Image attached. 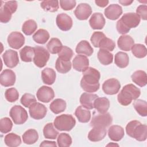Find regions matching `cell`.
Instances as JSON below:
<instances>
[{"mask_svg": "<svg viewBox=\"0 0 147 147\" xmlns=\"http://www.w3.org/2000/svg\"><path fill=\"white\" fill-rule=\"evenodd\" d=\"M83 76L80 81V86L82 89L87 92L97 91L100 87L99 80L100 78V72L96 69L88 67L83 72Z\"/></svg>", "mask_w": 147, "mask_h": 147, "instance_id": "6da1fadb", "label": "cell"}, {"mask_svg": "<svg viewBox=\"0 0 147 147\" xmlns=\"http://www.w3.org/2000/svg\"><path fill=\"white\" fill-rule=\"evenodd\" d=\"M140 90L133 84L125 85L117 96L118 102L122 106H128L133 100L137 99L140 95Z\"/></svg>", "mask_w": 147, "mask_h": 147, "instance_id": "7a4b0ae2", "label": "cell"}, {"mask_svg": "<svg viewBox=\"0 0 147 147\" xmlns=\"http://www.w3.org/2000/svg\"><path fill=\"white\" fill-rule=\"evenodd\" d=\"M76 124V121L70 114H62L56 117L53 125L56 129L60 131H70Z\"/></svg>", "mask_w": 147, "mask_h": 147, "instance_id": "3957f363", "label": "cell"}, {"mask_svg": "<svg viewBox=\"0 0 147 147\" xmlns=\"http://www.w3.org/2000/svg\"><path fill=\"white\" fill-rule=\"evenodd\" d=\"M17 9V2L15 1H7L0 9V21L2 23L8 22L12 14L15 13Z\"/></svg>", "mask_w": 147, "mask_h": 147, "instance_id": "277c9868", "label": "cell"}, {"mask_svg": "<svg viewBox=\"0 0 147 147\" xmlns=\"http://www.w3.org/2000/svg\"><path fill=\"white\" fill-rule=\"evenodd\" d=\"M34 55L33 61L37 67L42 68L45 66L49 59V53L42 47L36 46L34 48Z\"/></svg>", "mask_w": 147, "mask_h": 147, "instance_id": "5b68a950", "label": "cell"}, {"mask_svg": "<svg viewBox=\"0 0 147 147\" xmlns=\"http://www.w3.org/2000/svg\"><path fill=\"white\" fill-rule=\"evenodd\" d=\"M9 115L14 123L16 125L24 123L28 118L26 110L19 105H15L12 107L10 110Z\"/></svg>", "mask_w": 147, "mask_h": 147, "instance_id": "8992f818", "label": "cell"}, {"mask_svg": "<svg viewBox=\"0 0 147 147\" xmlns=\"http://www.w3.org/2000/svg\"><path fill=\"white\" fill-rule=\"evenodd\" d=\"M113 118L109 113L99 114L94 115L90 122V126L92 127H107L112 123Z\"/></svg>", "mask_w": 147, "mask_h": 147, "instance_id": "52a82bcc", "label": "cell"}, {"mask_svg": "<svg viewBox=\"0 0 147 147\" xmlns=\"http://www.w3.org/2000/svg\"><path fill=\"white\" fill-rule=\"evenodd\" d=\"M140 17L135 13H125L119 21L126 28L130 29L131 28H136L140 22Z\"/></svg>", "mask_w": 147, "mask_h": 147, "instance_id": "ba28073f", "label": "cell"}, {"mask_svg": "<svg viewBox=\"0 0 147 147\" xmlns=\"http://www.w3.org/2000/svg\"><path fill=\"white\" fill-rule=\"evenodd\" d=\"M30 117L34 119H41L44 118L47 113V107L42 104L35 102L29 107Z\"/></svg>", "mask_w": 147, "mask_h": 147, "instance_id": "9c48e42d", "label": "cell"}, {"mask_svg": "<svg viewBox=\"0 0 147 147\" xmlns=\"http://www.w3.org/2000/svg\"><path fill=\"white\" fill-rule=\"evenodd\" d=\"M121 88V84L118 80L111 78L106 80L102 84L103 92L107 95H114L117 94Z\"/></svg>", "mask_w": 147, "mask_h": 147, "instance_id": "30bf717a", "label": "cell"}, {"mask_svg": "<svg viewBox=\"0 0 147 147\" xmlns=\"http://www.w3.org/2000/svg\"><path fill=\"white\" fill-rule=\"evenodd\" d=\"M7 43L11 48L18 49L24 44L25 37L19 32H13L7 37Z\"/></svg>", "mask_w": 147, "mask_h": 147, "instance_id": "8fae6325", "label": "cell"}, {"mask_svg": "<svg viewBox=\"0 0 147 147\" xmlns=\"http://www.w3.org/2000/svg\"><path fill=\"white\" fill-rule=\"evenodd\" d=\"M36 96L39 101L44 103H48L54 98L55 92L51 87L43 86L37 90Z\"/></svg>", "mask_w": 147, "mask_h": 147, "instance_id": "7c38bea8", "label": "cell"}, {"mask_svg": "<svg viewBox=\"0 0 147 147\" xmlns=\"http://www.w3.org/2000/svg\"><path fill=\"white\" fill-rule=\"evenodd\" d=\"M5 64L9 68H12L17 65L19 63L18 53L12 49H8L2 55Z\"/></svg>", "mask_w": 147, "mask_h": 147, "instance_id": "4fadbf2b", "label": "cell"}, {"mask_svg": "<svg viewBox=\"0 0 147 147\" xmlns=\"http://www.w3.org/2000/svg\"><path fill=\"white\" fill-rule=\"evenodd\" d=\"M58 28L63 31H68L72 26L73 22L71 17L65 13L59 14L56 19Z\"/></svg>", "mask_w": 147, "mask_h": 147, "instance_id": "5bb4252c", "label": "cell"}, {"mask_svg": "<svg viewBox=\"0 0 147 147\" xmlns=\"http://www.w3.org/2000/svg\"><path fill=\"white\" fill-rule=\"evenodd\" d=\"M92 13L91 6L86 3H81L78 5L74 11L76 17L79 20H86Z\"/></svg>", "mask_w": 147, "mask_h": 147, "instance_id": "9a60e30c", "label": "cell"}, {"mask_svg": "<svg viewBox=\"0 0 147 147\" xmlns=\"http://www.w3.org/2000/svg\"><path fill=\"white\" fill-rule=\"evenodd\" d=\"M16 82V74L11 69L3 70L0 75V83L4 87H10L14 84Z\"/></svg>", "mask_w": 147, "mask_h": 147, "instance_id": "2e32d148", "label": "cell"}, {"mask_svg": "<svg viewBox=\"0 0 147 147\" xmlns=\"http://www.w3.org/2000/svg\"><path fill=\"white\" fill-rule=\"evenodd\" d=\"M73 68L79 72H84L89 65L88 59L84 55H78L76 56L72 61Z\"/></svg>", "mask_w": 147, "mask_h": 147, "instance_id": "e0dca14e", "label": "cell"}, {"mask_svg": "<svg viewBox=\"0 0 147 147\" xmlns=\"http://www.w3.org/2000/svg\"><path fill=\"white\" fill-rule=\"evenodd\" d=\"M104 13L107 18L111 20H115L122 14V9L119 5L111 4L105 9Z\"/></svg>", "mask_w": 147, "mask_h": 147, "instance_id": "ac0fdd59", "label": "cell"}, {"mask_svg": "<svg viewBox=\"0 0 147 147\" xmlns=\"http://www.w3.org/2000/svg\"><path fill=\"white\" fill-rule=\"evenodd\" d=\"M106 128L101 127H93L88 134V138L92 142H97L103 140L106 136Z\"/></svg>", "mask_w": 147, "mask_h": 147, "instance_id": "d6986e66", "label": "cell"}, {"mask_svg": "<svg viewBox=\"0 0 147 147\" xmlns=\"http://www.w3.org/2000/svg\"><path fill=\"white\" fill-rule=\"evenodd\" d=\"M98 97L96 94L90 92H84L80 97V103L85 108L91 110L94 109L95 100Z\"/></svg>", "mask_w": 147, "mask_h": 147, "instance_id": "ffe728a7", "label": "cell"}, {"mask_svg": "<svg viewBox=\"0 0 147 147\" xmlns=\"http://www.w3.org/2000/svg\"><path fill=\"white\" fill-rule=\"evenodd\" d=\"M106 23L103 14L100 13H94L89 20L90 26L93 29H102Z\"/></svg>", "mask_w": 147, "mask_h": 147, "instance_id": "44dd1931", "label": "cell"}, {"mask_svg": "<svg viewBox=\"0 0 147 147\" xmlns=\"http://www.w3.org/2000/svg\"><path fill=\"white\" fill-rule=\"evenodd\" d=\"M131 137L135 138L138 141H144L147 138V126L140 122L133 131Z\"/></svg>", "mask_w": 147, "mask_h": 147, "instance_id": "7402d4cb", "label": "cell"}, {"mask_svg": "<svg viewBox=\"0 0 147 147\" xmlns=\"http://www.w3.org/2000/svg\"><path fill=\"white\" fill-rule=\"evenodd\" d=\"M108 136L112 141H119L124 136V130L119 125H112L108 130Z\"/></svg>", "mask_w": 147, "mask_h": 147, "instance_id": "603a6c76", "label": "cell"}, {"mask_svg": "<svg viewBox=\"0 0 147 147\" xmlns=\"http://www.w3.org/2000/svg\"><path fill=\"white\" fill-rule=\"evenodd\" d=\"M134 41L133 38L129 35H122L118 40L117 44L119 48L124 51H129L133 45Z\"/></svg>", "mask_w": 147, "mask_h": 147, "instance_id": "cb8c5ba5", "label": "cell"}, {"mask_svg": "<svg viewBox=\"0 0 147 147\" xmlns=\"http://www.w3.org/2000/svg\"><path fill=\"white\" fill-rule=\"evenodd\" d=\"M110 107V101L105 97L97 98L94 103V107L100 114L107 113Z\"/></svg>", "mask_w": 147, "mask_h": 147, "instance_id": "d4e9b609", "label": "cell"}, {"mask_svg": "<svg viewBox=\"0 0 147 147\" xmlns=\"http://www.w3.org/2000/svg\"><path fill=\"white\" fill-rule=\"evenodd\" d=\"M75 115L78 121L82 123H87L91 119L90 111L83 106H79L76 109Z\"/></svg>", "mask_w": 147, "mask_h": 147, "instance_id": "484cf974", "label": "cell"}, {"mask_svg": "<svg viewBox=\"0 0 147 147\" xmlns=\"http://www.w3.org/2000/svg\"><path fill=\"white\" fill-rule=\"evenodd\" d=\"M76 52L79 54L85 55L87 56H90L93 53L94 50L90 43L86 40L80 41L76 47Z\"/></svg>", "mask_w": 147, "mask_h": 147, "instance_id": "4316f807", "label": "cell"}, {"mask_svg": "<svg viewBox=\"0 0 147 147\" xmlns=\"http://www.w3.org/2000/svg\"><path fill=\"white\" fill-rule=\"evenodd\" d=\"M56 74L55 71L51 68H45L41 72V78L44 83L52 85L56 80Z\"/></svg>", "mask_w": 147, "mask_h": 147, "instance_id": "83f0119b", "label": "cell"}, {"mask_svg": "<svg viewBox=\"0 0 147 147\" xmlns=\"http://www.w3.org/2000/svg\"><path fill=\"white\" fill-rule=\"evenodd\" d=\"M132 81L140 87H144L147 83V76L145 71L138 70L135 71L131 76Z\"/></svg>", "mask_w": 147, "mask_h": 147, "instance_id": "f1b7e54d", "label": "cell"}, {"mask_svg": "<svg viewBox=\"0 0 147 147\" xmlns=\"http://www.w3.org/2000/svg\"><path fill=\"white\" fill-rule=\"evenodd\" d=\"M98 59L99 62L103 65H109L112 63L113 60V55L109 51L100 49L97 54Z\"/></svg>", "mask_w": 147, "mask_h": 147, "instance_id": "f546056e", "label": "cell"}, {"mask_svg": "<svg viewBox=\"0 0 147 147\" xmlns=\"http://www.w3.org/2000/svg\"><path fill=\"white\" fill-rule=\"evenodd\" d=\"M38 139V134L35 129H29L22 135L23 142L28 145L34 144Z\"/></svg>", "mask_w": 147, "mask_h": 147, "instance_id": "4dcf8cb0", "label": "cell"}, {"mask_svg": "<svg viewBox=\"0 0 147 147\" xmlns=\"http://www.w3.org/2000/svg\"><path fill=\"white\" fill-rule=\"evenodd\" d=\"M66 106V102L64 100L57 98L52 101L49 106V108L54 114H58L65 110Z\"/></svg>", "mask_w": 147, "mask_h": 147, "instance_id": "1f68e13d", "label": "cell"}, {"mask_svg": "<svg viewBox=\"0 0 147 147\" xmlns=\"http://www.w3.org/2000/svg\"><path fill=\"white\" fill-rule=\"evenodd\" d=\"M115 64L121 68L126 67L129 63V58L127 53L123 52H118L115 55Z\"/></svg>", "mask_w": 147, "mask_h": 147, "instance_id": "d6a6232c", "label": "cell"}, {"mask_svg": "<svg viewBox=\"0 0 147 147\" xmlns=\"http://www.w3.org/2000/svg\"><path fill=\"white\" fill-rule=\"evenodd\" d=\"M20 55L22 61L31 62L34 55V49L29 46H25L20 51Z\"/></svg>", "mask_w": 147, "mask_h": 147, "instance_id": "836d02e7", "label": "cell"}, {"mask_svg": "<svg viewBox=\"0 0 147 147\" xmlns=\"http://www.w3.org/2000/svg\"><path fill=\"white\" fill-rule=\"evenodd\" d=\"M33 40L40 44H44L49 38L48 32L45 29H38L32 36Z\"/></svg>", "mask_w": 147, "mask_h": 147, "instance_id": "e575fe53", "label": "cell"}, {"mask_svg": "<svg viewBox=\"0 0 147 147\" xmlns=\"http://www.w3.org/2000/svg\"><path fill=\"white\" fill-rule=\"evenodd\" d=\"M62 47V43L57 38H51L47 45L48 51L52 54L59 53Z\"/></svg>", "mask_w": 147, "mask_h": 147, "instance_id": "d590c367", "label": "cell"}, {"mask_svg": "<svg viewBox=\"0 0 147 147\" xmlns=\"http://www.w3.org/2000/svg\"><path fill=\"white\" fill-rule=\"evenodd\" d=\"M4 141L5 144L9 147H16L21 144V138L20 136L11 133L5 137Z\"/></svg>", "mask_w": 147, "mask_h": 147, "instance_id": "8d00e7d4", "label": "cell"}, {"mask_svg": "<svg viewBox=\"0 0 147 147\" xmlns=\"http://www.w3.org/2000/svg\"><path fill=\"white\" fill-rule=\"evenodd\" d=\"M55 68L59 73L65 74L71 70V63L70 61H65L58 57L56 61Z\"/></svg>", "mask_w": 147, "mask_h": 147, "instance_id": "74e56055", "label": "cell"}, {"mask_svg": "<svg viewBox=\"0 0 147 147\" xmlns=\"http://www.w3.org/2000/svg\"><path fill=\"white\" fill-rule=\"evenodd\" d=\"M37 28V25L35 21L33 20H28L23 24L22 30L25 35L30 36L36 31Z\"/></svg>", "mask_w": 147, "mask_h": 147, "instance_id": "f35d334b", "label": "cell"}, {"mask_svg": "<svg viewBox=\"0 0 147 147\" xmlns=\"http://www.w3.org/2000/svg\"><path fill=\"white\" fill-rule=\"evenodd\" d=\"M43 134L45 138L55 140L57 138L59 132L54 127L52 123H48L46 124L43 129Z\"/></svg>", "mask_w": 147, "mask_h": 147, "instance_id": "ab89813d", "label": "cell"}, {"mask_svg": "<svg viewBox=\"0 0 147 147\" xmlns=\"http://www.w3.org/2000/svg\"><path fill=\"white\" fill-rule=\"evenodd\" d=\"M133 106L137 113L142 117L147 115V103L142 99H136L133 103Z\"/></svg>", "mask_w": 147, "mask_h": 147, "instance_id": "60d3db41", "label": "cell"}, {"mask_svg": "<svg viewBox=\"0 0 147 147\" xmlns=\"http://www.w3.org/2000/svg\"><path fill=\"white\" fill-rule=\"evenodd\" d=\"M40 6L45 11L49 12L57 11L59 9V1L53 0H46L41 2Z\"/></svg>", "mask_w": 147, "mask_h": 147, "instance_id": "b9f144b4", "label": "cell"}, {"mask_svg": "<svg viewBox=\"0 0 147 147\" xmlns=\"http://www.w3.org/2000/svg\"><path fill=\"white\" fill-rule=\"evenodd\" d=\"M132 53L137 58H144L146 56L147 49L145 45L141 44H134L131 48Z\"/></svg>", "mask_w": 147, "mask_h": 147, "instance_id": "7bdbcfd3", "label": "cell"}, {"mask_svg": "<svg viewBox=\"0 0 147 147\" xmlns=\"http://www.w3.org/2000/svg\"><path fill=\"white\" fill-rule=\"evenodd\" d=\"M57 142L60 147H68L72 144V138L68 134L62 133L59 135Z\"/></svg>", "mask_w": 147, "mask_h": 147, "instance_id": "ee69618b", "label": "cell"}, {"mask_svg": "<svg viewBox=\"0 0 147 147\" xmlns=\"http://www.w3.org/2000/svg\"><path fill=\"white\" fill-rule=\"evenodd\" d=\"M115 47V44L111 39L105 37L100 42L99 44V48L107 50L108 51H113Z\"/></svg>", "mask_w": 147, "mask_h": 147, "instance_id": "f6af8a7d", "label": "cell"}, {"mask_svg": "<svg viewBox=\"0 0 147 147\" xmlns=\"http://www.w3.org/2000/svg\"><path fill=\"white\" fill-rule=\"evenodd\" d=\"M13 127V123L10 118H3L0 121V131L2 133H7L11 131Z\"/></svg>", "mask_w": 147, "mask_h": 147, "instance_id": "bcb514c9", "label": "cell"}, {"mask_svg": "<svg viewBox=\"0 0 147 147\" xmlns=\"http://www.w3.org/2000/svg\"><path fill=\"white\" fill-rule=\"evenodd\" d=\"M6 99L9 102H14L18 100L19 93L17 89L14 88H10L6 90L5 92Z\"/></svg>", "mask_w": 147, "mask_h": 147, "instance_id": "7dc6e473", "label": "cell"}, {"mask_svg": "<svg viewBox=\"0 0 147 147\" xmlns=\"http://www.w3.org/2000/svg\"><path fill=\"white\" fill-rule=\"evenodd\" d=\"M74 53L72 50L67 46H63L61 51L58 53L59 57L65 61H70Z\"/></svg>", "mask_w": 147, "mask_h": 147, "instance_id": "c3c4849f", "label": "cell"}, {"mask_svg": "<svg viewBox=\"0 0 147 147\" xmlns=\"http://www.w3.org/2000/svg\"><path fill=\"white\" fill-rule=\"evenodd\" d=\"M35 102H36V98L33 95L29 93L24 94L21 98V103L25 107H29Z\"/></svg>", "mask_w": 147, "mask_h": 147, "instance_id": "681fc988", "label": "cell"}, {"mask_svg": "<svg viewBox=\"0 0 147 147\" xmlns=\"http://www.w3.org/2000/svg\"><path fill=\"white\" fill-rule=\"evenodd\" d=\"M106 37V35L101 32H95L92 34L90 40L93 46L95 48H99V44L101 40Z\"/></svg>", "mask_w": 147, "mask_h": 147, "instance_id": "f907efd6", "label": "cell"}, {"mask_svg": "<svg viewBox=\"0 0 147 147\" xmlns=\"http://www.w3.org/2000/svg\"><path fill=\"white\" fill-rule=\"evenodd\" d=\"M60 5L64 10H71L76 6V1L74 0H60Z\"/></svg>", "mask_w": 147, "mask_h": 147, "instance_id": "816d5d0a", "label": "cell"}, {"mask_svg": "<svg viewBox=\"0 0 147 147\" xmlns=\"http://www.w3.org/2000/svg\"><path fill=\"white\" fill-rule=\"evenodd\" d=\"M136 14L144 20H147V6L141 5L136 9Z\"/></svg>", "mask_w": 147, "mask_h": 147, "instance_id": "f5cc1de1", "label": "cell"}, {"mask_svg": "<svg viewBox=\"0 0 147 147\" xmlns=\"http://www.w3.org/2000/svg\"><path fill=\"white\" fill-rule=\"evenodd\" d=\"M140 123V121H136V120H134L129 122L126 126V131L127 134L130 137H131L133 130L134 129L136 126Z\"/></svg>", "mask_w": 147, "mask_h": 147, "instance_id": "db71d44e", "label": "cell"}, {"mask_svg": "<svg viewBox=\"0 0 147 147\" xmlns=\"http://www.w3.org/2000/svg\"><path fill=\"white\" fill-rule=\"evenodd\" d=\"M116 28H117V30L118 32V33L120 34H123V35L125 34H126L127 33H128L130 30L128 28H126L125 26H123L122 25V24L119 20L117 22Z\"/></svg>", "mask_w": 147, "mask_h": 147, "instance_id": "11a10c76", "label": "cell"}, {"mask_svg": "<svg viewBox=\"0 0 147 147\" xmlns=\"http://www.w3.org/2000/svg\"><path fill=\"white\" fill-rule=\"evenodd\" d=\"M41 146H57V144L55 141H43L40 145Z\"/></svg>", "mask_w": 147, "mask_h": 147, "instance_id": "9f6ffc18", "label": "cell"}, {"mask_svg": "<svg viewBox=\"0 0 147 147\" xmlns=\"http://www.w3.org/2000/svg\"><path fill=\"white\" fill-rule=\"evenodd\" d=\"M96 5L99 7H104L106 6H107L109 2V1H105V0H96L95 1Z\"/></svg>", "mask_w": 147, "mask_h": 147, "instance_id": "6f0895ef", "label": "cell"}, {"mask_svg": "<svg viewBox=\"0 0 147 147\" xmlns=\"http://www.w3.org/2000/svg\"><path fill=\"white\" fill-rule=\"evenodd\" d=\"M133 1H129V0H119V3L123 6H128L132 3Z\"/></svg>", "mask_w": 147, "mask_h": 147, "instance_id": "680465c9", "label": "cell"}, {"mask_svg": "<svg viewBox=\"0 0 147 147\" xmlns=\"http://www.w3.org/2000/svg\"><path fill=\"white\" fill-rule=\"evenodd\" d=\"M110 146H111V145H116V146H118V144H108L107 146H110Z\"/></svg>", "mask_w": 147, "mask_h": 147, "instance_id": "91938a15", "label": "cell"}]
</instances>
